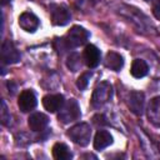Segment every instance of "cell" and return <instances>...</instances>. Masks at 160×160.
I'll return each mask as SVG.
<instances>
[{
	"label": "cell",
	"mask_w": 160,
	"mask_h": 160,
	"mask_svg": "<svg viewBox=\"0 0 160 160\" xmlns=\"http://www.w3.org/2000/svg\"><path fill=\"white\" fill-rule=\"evenodd\" d=\"M68 136L78 145L86 146L91 139V128L86 122H80L68 130Z\"/></svg>",
	"instance_id": "obj_1"
},
{
	"label": "cell",
	"mask_w": 160,
	"mask_h": 160,
	"mask_svg": "<svg viewBox=\"0 0 160 160\" xmlns=\"http://www.w3.org/2000/svg\"><path fill=\"white\" fill-rule=\"evenodd\" d=\"M80 115H81V112H80V106H79L78 101L75 99H70L66 102H64L62 108L59 110L58 119L62 124H69V122L78 120L80 118Z\"/></svg>",
	"instance_id": "obj_2"
},
{
	"label": "cell",
	"mask_w": 160,
	"mask_h": 160,
	"mask_svg": "<svg viewBox=\"0 0 160 160\" xmlns=\"http://www.w3.org/2000/svg\"><path fill=\"white\" fill-rule=\"evenodd\" d=\"M112 96V86L110 82L108 81H102L100 82L94 92H92V98H91V105L94 108H101L104 104H106Z\"/></svg>",
	"instance_id": "obj_3"
},
{
	"label": "cell",
	"mask_w": 160,
	"mask_h": 160,
	"mask_svg": "<svg viewBox=\"0 0 160 160\" xmlns=\"http://www.w3.org/2000/svg\"><path fill=\"white\" fill-rule=\"evenodd\" d=\"M88 39H89V31L85 30L81 26H78V25L72 26L68 31L66 36L64 38V40H65V42H66L69 49L70 48H76V46H80V45L85 44Z\"/></svg>",
	"instance_id": "obj_4"
},
{
	"label": "cell",
	"mask_w": 160,
	"mask_h": 160,
	"mask_svg": "<svg viewBox=\"0 0 160 160\" xmlns=\"http://www.w3.org/2000/svg\"><path fill=\"white\" fill-rule=\"evenodd\" d=\"M1 60L4 64H16L20 60V52L10 40H4L1 45Z\"/></svg>",
	"instance_id": "obj_5"
},
{
	"label": "cell",
	"mask_w": 160,
	"mask_h": 160,
	"mask_svg": "<svg viewBox=\"0 0 160 160\" xmlns=\"http://www.w3.org/2000/svg\"><path fill=\"white\" fill-rule=\"evenodd\" d=\"M50 12H51V20H52L54 25L64 26L70 20V12L68 11L66 8H64L61 5H51Z\"/></svg>",
	"instance_id": "obj_6"
},
{
	"label": "cell",
	"mask_w": 160,
	"mask_h": 160,
	"mask_svg": "<svg viewBox=\"0 0 160 160\" xmlns=\"http://www.w3.org/2000/svg\"><path fill=\"white\" fill-rule=\"evenodd\" d=\"M36 96L31 90H24L21 91L19 100H18V105L20 108V110L22 112H28L31 111L35 106H36Z\"/></svg>",
	"instance_id": "obj_7"
},
{
	"label": "cell",
	"mask_w": 160,
	"mask_h": 160,
	"mask_svg": "<svg viewBox=\"0 0 160 160\" xmlns=\"http://www.w3.org/2000/svg\"><path fill=\"white\" fill-rule=\"evenodd\" d=\"M146 114H148L149 121L154 126L160 128V96H155L154 99L150 100Z\"/></svg>",
	"instance_id": "obj_8"
},
{
	"label": "cell",
	"mask_w": 160,
	"mask_h": 160,
	"mask_svg": "<svg viewBox=\"0 0 160 160\" xmlns=\"http://www.w3.org/2000/svg\"><path fill=\"white\" fill-rule=\"evenodd\" d=\"M64 96L61 94H50L42 98V105L49 112H56L64 105Z\"/></svg>",
	"instance_id": "obj_9"
},
{
	"label": "cell",
	"mask_w": 160,
	"mask_h": 160,
	"mask_svg": "<svg viewBox=\"0 0 160 160\" xmlns=\"http://www.w3.org/2000/svg\"><path fill=\"white\" fill-rule=\"evenodd\" d=\"M19 25L28 32H34L39 28V19L32 12H22L19 16Z\"/></svg>",
	"instance_id": "obj_10"
},
{
	"label": "cell",
	"mask_w": 160,
	"mask_h": 160,
	"mask_svg": "<svg viewBox=\"0 0 160 160\" xmlns=\"http://www.w3.org/2000/svg\"><path fill=\"white\" fill-rule=\"evenodd\" d=\"M128 105L135 115H141L144 110V94L141 91H131L129 95Z\"/></svg>",
	"instance_id": "obj_11"
},
{
	"label": "cell",
	"mask_w": 160,
	"mask_h": 160,
	"mask_svg": "<svg viewBox=\"0 0 160 160\" xmlns=\"http://www.w3.org/2000/svg\"><path fill=\"white\" fill-rule=\"evenodd\" d=\"M84 60L90 69L96 68L100 62V50L95 45H88L84 50Z\"/></svg>",
	"instance_id": "obj_12"
},
{
	"label": "cell",
	"mask_w": 160,
	"mask_h": 160,
	"mask_svg": "<svg viewBox=\"0 0 160 160\" xmlns=\"http://www.w3.org/2000/svg\"><path fill=\"white\" fill-rule=\"evenodd\" d=\"M28 124L32 131H42L49 124V118L42 112H35L29 116Z\"/></svg>",
	"instance_id": "obj_13"
},
{
	"label": "cell",
	"mask_w": 160,
	"mask_h": 160,
	"mask_svg": "<svg viewBox=\"0 0 160 160\" xmlns=\"http://www.w3.org/2000/svg\"><path fill=\"white\" fill-rule=\"evenodd\" d=\"M112 144V136L106 130H99L94 138V148L96 150H102Z\"/></svg>",
	"instance_id": "obj_14"
},
{
	"label": "cell",
	"mask_w": 160,
	"mask_h": 160,
	"mask_svg": "<svg viewBox=\"0 0 160 160\" xmlns=\"http://www.w3.org/2000/svg\"><path fill=\"white\" fill-rule=\"evenodd\" d=\"M105 65H106V68H109L114 71H119L124 65V59L120 54H118L115 51H109L105 58Z\"/></svg>",
	"instance_id": "obj_15"
},
{
	"label": "cell",
	"mask_w": 160,
	"mask_h": 160,
	"mask_svg": "<svg viewBox=\"0 0 160 160\" xmlns=\"http://www.w3.org/2000/svg\"><path fill=\"white\" fill-rule=\"evenodd\" d=\"M52 156L56 160H70L72 158V154L65 144L56 142L52 146Z\"/></svg>",
	"instance_id": "obj_16"
},
{
	"label": "cell",
	"mask_w": 160,
	"mask_h": 160,
	"mask_svg": "<svg viewBox=\"0 0 160 160\" xmlns=\"http://www.w3.org/2000/svg\"><path fill=\"white\" fill-rule=\"evenodd\" d=\"M149 71V68H148V64L141 60V59H135L131 64V75L136 79H140V78H144Z\"/></svg>",
	"instance_id": "obj_17"
},
{
	"label": "cell",
	"mask_w": 160,
	"mask_h": 160,
	"mask_svg": "<svg viewBox=\"0 0 160 160\" xmlns=\"http://www.w3.org/2000/svg\"><path fill=\"white\" fill-rule=\"evenodd\" d=\"M66 65L68 68L71 70V71H78L81 66V61H80V55L74 52V54H70L69 58H68V61H66Z\"/></svg>",
	"instance_id": "obj_18"
},
{
	"label": "cell",
	"mask_w": 160,
	"mask_h": 160,
	"mask_svg": "<svg viewBox=\"0 0 160 160\" xmlns=\"http://www.w3.org/2000/svg\"><path fill=\"white\" fill-rule=\"evenodd\" d=\"M91 78V71H88V72H84L79 76V79L76 80V86L80 89V90H84L86 89L88 84H89V80Z\"/></svg>",
	"instance_id": "obj_19"
},
{
	"label": "cell",
	"mask_w": 160,
	"mask_h": 160,
	"mask_svg": "<svg viewBox=\"0 0 160 160\" xmlns=\"http://www.w3.org/2000/svg\"><path fill=\"white\" fill-rule=\"evenodd\" d=\"M10 120H11L10 112L8 111L6 104H5V101L2 100V101H1V122H2V125L9 126V125H10Z\"/></svg>",
	"instance_id": "obj_20"
},
{
	"label": "cell",
	"mask_w": 160,
	"mask_h": 160,
	"mask_svg": "<svg viewBox=\"0 0 160 160\" xmlns=\"http://www.w3.org/2000/svg\"><path fill=\"white\" fill-rule=\"evenodd\" d=\"M152 12L156 19H160V0H156L152 5Z\"/></svg>",
	"instance_id": "obj_21"
},
{
	"label": "cell",
	"mask_w": 160,
	"mask_h": 160,
	"mask_svg": "<svg viewBox=\"0 0 160 160\" xmlns=\"http://www.w3.org/2000/svg\"><path fill=\"white\" fill-rule=\"evenodd\" d=\"M92 120H94V122H95L96 125H98V124H101V125L105 124V121H104V120H105V119H104V115H96V116H94Z\"/></svg>",
	"instance_id": "obj_22"
},
{
	"label": "cell",
	"mask_w": 160,
	"mask_h": 160,
	"mask_svg": "<svg viewBox=\"0 0 160 160\" xmlns=\"http://www.w3.org/2000/svg\"><path fill=\"white\" fill-rule=\"evenodd\" d=\"M8 88H9V92H10V90H11V94H14L15 90H16V86L14 85L12 81H9V82H8Z\"/></svg>",
	"instance_id": "obj_23"
},
{
	"label": "cell",
	"mask_w": 160,
	"mask_h": 160,
	"mask_svg": "<svg viewBox=\"0 0 160 160\" xmlns=\"http://www.w3.org/2000/svg\"><path fill=\"white\" fill-rule=\"evenodd\" d=\"M9 1H10V0H1V5H2V6H5V5H6Z\"/></svg>",
	"instance_id": "obj_24"
},
{
	"label": "cell",
	"mask_w": 160,
	"mask_h": 160,
	"mask_svg": "<svg viewBox=\"0 0 160 160\" xmlns=\"http://www.w3.org/2000/svg\"><path fill=\"white\" fill-rule=\"evenodd\" d=\"M82 158H92V159H96V156H94V155H91V154H90V155H84Z\"/></svg>",
	"instance_id": "obj_25"
},
{
	"label": "cell",
	"mask_w": 160,
	"mask_h": 160,
	"mask_svg": "<svg viewBox=\"0 0 160 160\" xmlns=\"http://www.w3.org/2000/svg\"><path fill=\"white\" fill-rule=\"evenodd\" d=\"M145 1H149V0H145Z\"/></svg>",
	"instance_id": "obj_26"
}]
</instances>
